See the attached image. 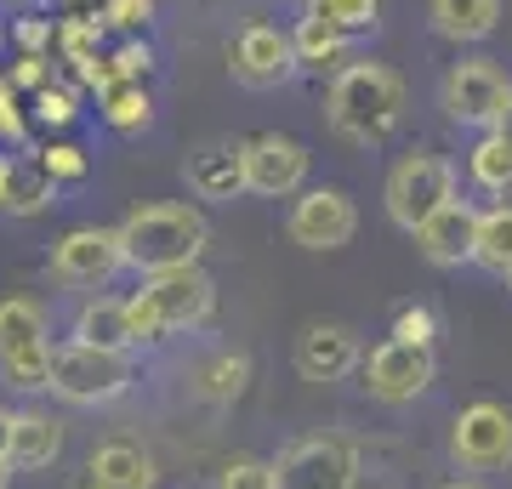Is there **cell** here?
I'll return each instance as SVG.
<instances>
[{
  "instance_id": "6da1fadb",
  "label": "cell",
  "mask_w": 512,
  "mask_h": 489,
  "mask_svg": "<svg viewBox=\"0 0 512 489\" xmlns=\"http://www.w3.org/2000/svg\"><path fill=\"white\" fill-rule=\"evenodd\" d=\"M404 103H410V91H404V80L387 63H348V69L330 74L325 120L342 143L382 148L404 126Z\"/></svg>"
},
{
  "instance_id": "7a4b0ae2",
  "label": "cell",
  "mask_w": 512,
  "mask_h": 489,
  "mask_svg": "<svg viewBox=\"0 0 512 489\" xmlns=\"http://www.w3.org/2000/svg\"><path fill=\"white\" fill-rule=\"evenodd\" d=\"M120 245H126V268H137L143 279L165 268H194L211 245V222L194 200H154L120 222Z\"/></svg>"
},
{
  "instance_id": "3957f363",
  "label": "cell",
  "mask_w": 512,
  "mask_h": 489,
  "mask_svg": "<svg viewBox=\"0 0 512 489\" xmlns=\"http://www.w3.org/2000/svg\"><path fill=\"white\" fill-rule=\"evenodd\" d=\"M52 325L35 296H6L0 302V381L18 393H52Z\"/></svg>"
},
{
  "instance_id": "277c9868",
  "label": "cell",
  "mask_w": 512,
  "mask_h": 489,
  "mask_svg": "<svg viewBox=\"0 0 512 489\" xmlns=\"http://www.w3.org/2000/svg\"><path fill=\"white\" fill-rule=\"evenodd\" d=\"M131 353H114V347H92V342H63L52 359V393L63 404H114L131 393Z\"/></svg>"
},
{
  "instance_id": "5b68a950",
  "label": "cell",
  "mask_w": 512,
  "mask_h": 489,
  "mask_svg": "<svg viewBox=\"0 0 512 489\" xmlns=\"http://www.w3.org/2000/svg\"><path fill=\"white\" fill-rule=\"evenodd\" d=\"M439 109L456 120V126L473 131H495L512 109V74L495 63V57H461L450 63L439 80Z\"/></svg>"
},
{
  "instance_id": "8992f818",
  "label": "cell",
  "mask_w": 512,
  "mask_h": 489,
  "mask_svg": "<svg viewBox=\"0 0 512 489\" xmlns=\"http://www.w3.org/2000/svg\"><path fill=\"white\" fill-rule=\"evenodd\" d=\"M387 217L399 222L404 234H416L427 217H439L444 205L456 200V165L444 154H404L393 171H387Z\"/></svg>"
},
{
  "instance_id": "52a82bcc",
  "label": "cell",
  "mask_w": 512,
  "mask_h": 489,
  "mask_svg": "<svg viewBox=\"0 0 512 489\" xmlns=\"http://www.w3.org/2000/svg\"><path fill=\"white\" fill-rule=\"evenodd\" d=\"M154 319H160L171 336H183V330H205L211 325V313H217V279L194 262V268H165V273H148L143 285H137Z\"/></svg>"
},
{
  "instance_id": "ba28073f",
  "label": "cell",
  "mask_w": 512,
  "mask_h": 489,
  "mask_svg": "<svg viewBox=\"0 0 512 489\" xmlns=\"http://www.w3.org/2000/svg\"><path fill=\"white\" fill-rule=\"evenodd\" d=\"M274 472H279V489H353V478H359V455H353L348 438L313 433V438L285 444L279 461H274Z\"/></svg>"
},
{
  "instance_id": "9c48e42d",
  "label": "cell",
  "mask_w": 512,
  "mask_h": 489,
  "mask_svg": "<svg viewBox=\"0 0 512 489\" xmlns=\"http://www.w3.org/2000/svg\"><path fill=\"white\" fill-rule=\"evenodd\" d=\"M52 279L69 290H103L114 273L126 268V245H120V228H69V234L52 245Z\"/></svg>"
},
{
  "instance_id": "30bf717a",
  "label": "cell",
  "mask_w": 512,
  "mask_h": 489,
  "mask_svg": "<svg viewBox=\"0 0 512 489\" xmlns=\"http://www.w3.org/2000/svg\"><path fill=\"white\" fill-rule=\"evenodd\" d=\"M302 69V57H296V40L274 23H245L228 46V74H234L245 91H274L285 86L291 74Z\"/></svg>"
},
{
  "instance_id": "8fae6325",
  "label": "cell",
  "mask_w": 512,
  "mask_h": 489,
  "mask_svg": "<svg viewBox=\"0 0 512 489\" xmlns=\"http://www.w3.org/2000/svg\"><path fill=\"white\" fill-rule=\"evenodd\" d=\"M450 455L467 472H501L512 467V410L495 399H473L450 427Z\"/></svg>"
},
{
  "instance_id": "7c38bea8",
  "label": "cell",
  "mask_w": 512,
  "mask_h": 489,
  "mask_svg": "<svg viewBox=\"0 0 512 489\" xmlns=\"http://www.w3.org/2000/svg\"><path fill=\"white\" fill-rule=\"evenodd\" d=\"M285 234L302 251H342L359 234V205L342 188H302L291 217H285Z\"/></svg>"
},
{
  "instance_id": "4fadbf2b",
  "label": "cell",
  "mask_w": 512,
  "mask_h": 489,
  "mask_svg": "<svg viewBox=\"0 0 512 489\" xmlns=\"http://www.w3.org/2000/svg\"><path fill=\"white\" fill-rule=\"evenodd\" d=\"M433 376H439L433 347H410L399 336H387L382 347H370V359H365V387L376 404H416L433 387Z\"/></svg>"
},
{
  "instance_id": "5bb4252c",
  "label": "cell",
  "mask_w": 512,
  "mask_h": 489,
  "mask_svg": "<svg viewBox=\"0 0 512 489\" xmlns=\"http://www.w3.org/2000/svg\"><path fill=\"white\" fill-rule=\"evenodd\" d=\"M194 200H239L251 194V137H211L188 154L183 165Z\"/></svg>"
},
{
  "instance_id": "9a60e30c",
  "label": "cell",
  "mask_w": 512,
  "mask_h": 489,
  "mask_svg": "<svg viewBox=\"0 0 512 489\" xmlns=\"http://www.w3.org/2000/svg\"><path fill=\"white\" fill-rule=\"evenodd\" d=\"M308 143H296V137H285V131H262V137H251V194H262V200H291V194H302V182H308Z\"/></svg>"
},
{
  "instance_id": "2e32d148",
  "label": "cell",
  "mask_w": 512,
  "mask_h": 489,
  "mask_svg": "<svg viewBox=\"0 0 512 489\" xmlns=\"http://www.w3.org/2000/svg\"><path fill=\"white\" fill-rule=\"evenodd\" d=\"M353 370H365L359 336L348 325H308L296 336V376L302 381H348Z\"/></svg>"
},
{
  "instance_id": "e0dca14e",
  "label": "cell",
  "mask_w": 512,
  "mask_h": 489,
  "mask_svg": "<svg viewBox=\"0 0 512 489\" xmlns=\"http://www.w3.org/2000/svg\"><path fill=\"white\" fill-rule=\"evenodd\" d=\"M416 251L433 262V268H461L473 262L478 251V211L467 200H450L439 217H427L416 228Z\"/></svg>"
},
{
  "instance_id": "ac0fdd59",
  "label": "cell",
  "mask_w": 512,
  "mask_h": 489,
  "mask_svg": "<svg viewBox=\"0 0 512 489\" xmlns=\"http://www.w3.org/2000/svg\"><path fill=\"white\" fill-rule=\"evenodd\" d=\"M154 484H160V461L137 438H103L86 455V489H154Z\"/></svg>"
},
{
  "instance_id": "d6986e66",
  "label": "cell",
  "mask_w": 512,
  "mask_h": 489,
  "mask_svg": "<svg viewBox=\"0 0 512 489\" xmlns=\"http://www.w3.org/2000/svg\"><path fill=\"white\" fill-rule=\"evenodd\" d=\"M74 342L114 347V353H137V330H131V302L126 296H103L92 290L80 313H74Z\"/></svg>"
},
{
  "instance_id": "ffe728a7",
  "label": "cell",
  "mask_w": 512,
  "mask_h": 489,
  "mask_svg": "<svg viewBox=\"0 0 512 489\" xmlns=\"http://www.w3.org/2000/svg\"><path fill=\"white\" fill-rule=\"evenodd\" d=\"M57 205V182L40 165H23L0 154V217H40Z\"/></svg>"
},
{
  "instance_id": "44dd1931",
  "label": "cell",
  "mask_w": 512,
  "mask_h": 489,
  "mask_svg": "<svg viewBox=\"0 0 512 489\" xmlns=\"http://www.w3.org/2000/svg\"><path fill=\"white\" fill-rule=\"evenodd\" d=\"M427 18L444 40L456 46H478V40L495 35L501 23V0H427Z\"/></svg>"
},
{
  "instance_id": "7402d4cb",
  "label": "cell",
  "mask_w": 512,
  "mask_h": 489,
  "mask_svg": "<svg viewBox=\"0 0 512 489\" xmlns=\"http://www.w3.org/2000/svg\"><path fill=\"white\" fill-rule=\"evenodd\" d=\"M245 387H251V353H239V347H217L194 364V393L205 404H234L245 399Z\"/></svg>"
},
{
  "instance_id": "603a6c76",
  "label": "cell",
  "mask_w": 512,
  "mask_h": 489,
  "mask_svg": "<svg viewBox=\"0 0 512 489\" xmlns=\"http://www.w3.org/2000/svg\"><path fill=\"white\" fill-rule=\"evenodd\" d=\"M63 455V421L46 410H18V438H12V467L18 472H46Z\"/></svg>"
},
{
  "instance_id": "cb8c5ba5",
  "label": "cell",
  "mask_w": 512,
  "mask_h": 489,
  "mask_svg": "<svg viewBox=\"0 0 512 489\" xmlns=\"http://www.w3.org/2000/svg\"><path fill=\"white\" fill-rule=\"evenodd\" d=\"M291 40H296V57H302V69H348V52H353V35H342L336 23H325V18H313V12H302L296 18V29H291Z\"/></svg>"
},
{
  "instance_id": "d4e9b609",
  "label": "cell",
  "mask_w": 512,
  "mask_h": 489,
  "mask_svg": "<svg viewBox=\"0 0 512 489\" xmlns=\"http://www.w3.org/2000/svg\"><path fill=\"white\" fill-rule=\"evenodd\" d=\"M467 177H473L484 194L512 200V137H501V131H478L473 154H467Z\"/></svg>"
},
{
  "instance_id": "484cf974",
  "label": "cell",
  "mask_w": 512,
  "mask_h": 489,
  "mask_svg": "<svg viewBox=\"0 0 512 489\" xmlns=\"http://www.w3.org/2000/svg\"><path fill=\"white\" fill-rule=\"evenodd\" d=\"M478 268H490L507 279L512 273V205H490V211H478V251H473Z\"/></svg>"
},
{
  "instance_id": "4316f807",
  "label": "cell",
  "mask_w": 512,
  "mask_h": 489,
  "mask_svg": "<svg viewBox=\"0 0 512 489\" xmlns=\"http://www.w3.org/2000/svg\"><path fill=\"white\" fill-rule=\"evenodd\" d=\"M97 109H103V120L114 131H143L154 120V97H148L143 80H120V86H109L97 97Z\"/></svg>"
},
{
  "instance_id": "83f0119b",
  "label": "cell",
  "mask_w": 512,
  "mask_h": 489,
  "mask_svg": "<svg viewBox=\"0 0 512 489\" xmlns=\"http://www.w3.org/2000/svg\"><path fill=\"white\" fill-rule=\"evenodd\" d=\"M103 29H109L103 18H63L57 23V52H63V63H74V74H86L103 57Z\"/></svg>"
},
{
  "instance_id": "f1b7e54d",
  "label": "cell",
  "mask_w": 512,
  "mask_h": 489,
  "mask_svg": "<svg viewBox=\"0 0 512 489\" xmlns=\"http://www.w3.org/2000/svg\"><path fill=\"white\" fill-rule=\"evenodd\" d=\"M308 12L359 40V35H370V29L382 23V0H308Z\"/></svg>"
},
{
  "instance_id": "f546056e",
  "label": "cell",
  "mask_w": 512,
  "mask_h": 489,
  "mask_svg": "<svg viewBox=\"0 0 512 489\" xmlns=\"http://www.w3.org/2000/svg\"><path fill=\"white\" fill-rule=\"evenodd\" d=\"M35 165L46 171V177L63 188V182H86V171H92V160H86V148L80 143H63V137H52V143L35 154Z\"/></svg>"
},
{
  "instance_id": "4dcf8cb0",
  "label": "cell",
  "mask_w": 512,
  "mask_h": 489,
  "mask_svg": "<svg viewBox=\"0 0 512 489\" xmlns=\"http://www.w3.org/2000/svg\"><path fill=\"white\" fill-rule=\"evenodd\" d=\"M29 114H35L46 131H69L74 120H80V97H74L69 86H46L29 97Z\"/></svg>"
},
{
  "instance_id": "1f68e13d",
  "label": "cell",
  "mask_w": 512,
  "mask_h": 489,
  "mask_svg": "<svg viewBox=\"0 0 512 489\" xmlns=\"http://www.w3.org/2000/svg\"><path fill=\"white\" fill-rule=\"evenodd\" d=\"M6 80L23 91V97H35V91H46V86H57V63H52V52H18L12 63H6Z\"/></svg>"
},
{
  "instance_id": "d6a6232c",
  "label": "cell",
  "mask_w": 512,
  "mask_h": 489,
  "mask_svg": "<svg viewBox=\"0 0 512 489\" xmlns=\"http://www.w3.org/2000/svg\"><path fill=\"white\" fill-rule=\"evenodd\" d=\"M217 489H279V472H274V461H256V455H234V461H222Z\"/></svg>"
},
{
  "instance_id": "836d02e7",
  "label": "cell",
  "mask_w": 512,
  "mask_h": 489,
  "mask_svg": "<svg viewBox=\"0 0 512 489\" xmlns=\"http://www.w3.org/2000/svg\"><path fill=\"white\" fill-rule=\"evenodd\" d=\"M393 336L410 347H433L439 342V313L427 308V302H404L399 313H393Z\"/></svg>"
},
{
  "instance_id": "e575fe53",
  "label": "cell",
  "mask_w": 512,
  "mask_h": 489,
  "mask_svg": "<svg viewBox=\"0 0 512 489\" xmlns=\"http://www.w3.org/2000/svg\"><path fill=\"white\" fill-rule=\"evenodd\" d=\"M23 137H29V109H23V91L0 74V143L18 148Z\"/></svg>"
},
{
  "instance_id": "d590c367",
  "label": "cell",
  "mask_w": 512,
  "mask_h": 489,
  "mask_svg": "<svg viewBox=\"0 0 512 489\" xmlns=\"http://www.w3.org/2000/svg\"><path fill=\"white\" fill-rule=\"evenodd\" d=\"M97 18L109 23V29L137 35V29H148V23H154V0H103V12H97Z\"/></svg>"
},
{
  "instance_id": "8d00e7d4",
  "label": "cell",
  "mask_w": 512,
  "mask_h": 489,
  "mask_svg": "<svg viewBox=\"0 0 512 489\" xmlns=\"http://www.w3.org/2000/svg\"><path fill=\"white\" fill-rule=\"evenodd\" d=\"M148 69H154V52H148V40H126L120 52H109L114 86H120V80H148Z\"/></svg>"
},
{
  "instance_id": "74e56055",
  "label": "cell",
  "mask_w": 512,
  "mask_h": 489,
  "mask_svg": "<svg viewBox=\"0 0 512 489\" xmlns=\"http://www.w3.org/2000/svg\"><path fill=\"white\" fill-rule=\"evenodd\" d=\"M12 40H18V52H52L57 46V23L52 18H18L12 23Z\"/></svg>"
},
{
  "instance_id": "f35d334b",
  "label": "cell",
  "mask_w": 512,
  "mask_h": 489,
  "mask_svg": "<svg viewBox=\"0 0 512 489\" xmlns=\"http://www.w3.org/2000/svg\"><path fill=\"white\" fill-rule=\"evenodd\" d=\"M131 302V330H137V347H160L165 336H171V330L160 325V319H154V308H148L143 296H126Z\"/></svg>"
},
{
  "instance_id": "ab89813d",
  "label": "cell",
  "mask_w": 512,
  "mask_h": 489,
  "mask_svg": "<svg viewBox=\"0 0 512 489\" xmlns=\"http://www.w3.org/2000/svg\"><path fill=\"white\" fill-rule=\"evenodd\" d=\"M12 438H18V410H0V461H12Z\"/></svg>"
},
{
  "instance_id": "60d3db41",
  "label": "cell",
  "mask_w": 512,
  "mask_h": 489,
  "mask_svg": "<svg viewBox=\"0 0 512 489\" xmlns=\"http://www.w3.org/2000/svg\"><path fill=\"white\" fill-rule=\"evenodd\" d=\"M12 472H18V467H12V461H0V489L12 484Z\"/></svg>"
},
{
  "instance_id": "b9f144b4",
  "label": "cell",
  "mask_w": 512,
  "mask_h": 489,
  "mask_svg": "<svg viewBox=\"0 0 512 489\" xmlns=\"http://www.w3.org/2000/svg\"><path fill=\"white\" fill-rule=\"evenodd\" d=\"M495 131H501V137H512V109H507V120H501V126H495Z\"/></svg>"
},
{
  "instance_id": "7bdbcfd3",
  "label": "cell",
  "mask_w": 512,
  "mask_h": 489,
  "mask_svg": "<svg viewBox=\"0 0 512 489\" xmlns=\"http://www.w3.org/2000/svg\"><path fill=\"white\" fill-rule=\"evenodd\" d=\"M444 489H484V484H467V478H456V484H444Z\"/></svg>"
},
{
  "instance_id": "ee69618b",
  "label": "cell",
  "mask_w": 512,
  "mask_h": 489,
  "mask_svg": "<svg viewBox=\"0 0 512 489\" xmlns=\"http://www.w3.org/2000/svg\"><path fill=\"white\" fill-rule=\"evenodd\" d=\"M12 6H35V0H12Z\"/></svg>"
},
{
  "instance_id": "f6af8a7d",
  "label": "cell",
  "mask_w": 512,
  "mask_h": 489,
  "mask_svg": "<svg viewBox=\"0 0 512 489\" xmlns=\"http://www.w3.org/2000/svg\"><path fill=\"white\" fill-rule=\"evenodd\" d=\"M507 290H512V273H507Z\"/></svg>"
},
{
  "instance_id": "bcb514c9",
  "label": "cell",
  "mask_w": 512,
  "mask_h": 489,
  "mask_svg": "<svg viewBox=\"0 0 512 489\" xmlns=\"http://www.w3.org/2000/svg\"><path fill=\"white\" fill-rule=\"evenodd\" d=\"M74 6H86V0H74Z\"/></svg>"
},
{
  "instance_id": "7dc6e473",
  "label": "cell",
  "mask_w": 512,
  "mask_h": 489,
  "mask_svg": "<svg viewBox=\"0 0 512 489\" xmlns=\"http://www.w3.org/2000/svg\"><path fill=\"white\" fill-rule=\"evenodd\" d=\"M302 6H308V0H302Z\"/></svg>"
}]
</instances>
